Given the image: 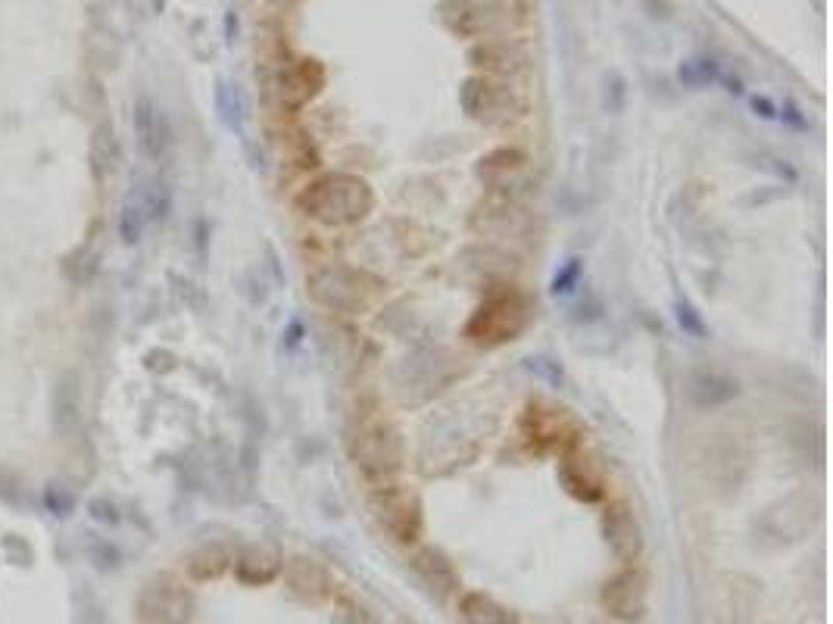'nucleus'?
<instances>
[{
	"label": "nucleus",
	"mask_w": 833,
	"mask_h": 624,
	"mask_svg": "<svg viewBox=\"0 0 833 624\" xmlns=\"http://www.w3.org/2000/svg\"><path fill=\"white\" fill-rule=\"evenodd\" d=\"M372 203L375 197L366 181L344 172L322 175L300 194V206L306 210V216L319 219L322 225H353L366 219Z\"/></svg>",
	"instance_id": "f257e3e1"
},
{
	"label": "nucleus",
	"mask_w": 833,
	"mask_h": 624,
	"mask_svg": "<svg viewBox=\"0 0 833 624\" xmlns=\"http://www.w3.org/2000/svg\"><path fill=\"white\" fill-rule=\"evenodd\" d=\"M350 453L362 475L387 484L403 468V440L387 419H366L350 437Z\"/></svg>",
	"instance_id": "f03ea898"
},
{
	"label": "nucleus",
	"mask_w": 833,
	"mask_h": 624,
	"mask_svg": "<svg viewBox=\"0 0 833 624\" xmlns=\"http://www.w3.org/2000/svg\"><path fill=\"white\" fill-rule=\"evenodd\" d=\"M372 509H375V518L381 522V528L394 540L412 543L422 534V506L415 500V493L394 487V484H381L378 493L372 497Z\"/></svg>",
	"instance_id": "7ed1b4c3"
},
{
	"label": "nucleus",
	"mask_w": 833,
	"mask_h": 624,
	"mask_svg": "<svg viewBox=\"0 0 833 624\" xmlns=\"http://www.w3.org/2000/svg\"><path fill=\"white\" fill-rule=\"evenodd\" d=\"M306 288H309L312 300L328 309H337V312L366 309V288H362L359 275L344 266H325L319 272H312Z\"/></svg>",
	"instance_id": "20e7f679"
},
{
	"label": "nucleus",
	"mask_w": 833,
	"mask_h": 624,
	"mask_svg": "<svg viewBox=\"0 0 833 624\" xmlns=\"http://www.w3.org/2000/svg\"><path fill=\"white\" fill-rule=\"evenodd\" d=\"M191 593L172 581H153L138 600L141 624H188L191 621Z\"/></svg>",
	"instance_id": "39448f33"
},
{
	"label": "nucleus",
	"mask_w": 833,
	"mask_h": 624,
	"mask_svg": "<svg viewBox=\"0 0 833 624\" xmlns=\"http://www.w3.org/2000/svg\"><path fill=\"white\" fill-rule=\"evenodd\" d=\"M522 325H525V309L509 297H500L478 309V316L472 319V328L468 331H472L475 341H481V344H503V341H512V337L522 331Z\"/></svg>",
	"instance_id": "423d86ee"
},
{
	"label": "nucleus",
	"mask_w": 833,
	"mask_h": 624,
	"mask_svg": "<svg viewBox=\"0 0 833 624\" xmlns=\"http://www.w3.org/2000/svg\"><path fill=\"white\" fill-rule=\"evenodd\" d=\"M603 606L621 618V621H637L646 612V581L640 571L624 568L603 587Z\"/></svg>",
	"instance_id": "0eeeda50"
},
{
	"label": "nucleus",
	"mask_w": 833,
	"mask_h": 624,
	"mask_svg": "<svg viewBox=\"0 0 833 624\" xmlns=\"http://www.w3.org/2000/svg\"><path fill=\"white\" fill-rule=\"evenodd\" d=\"M606 537H609L612 553L621 562H634L640 556V550H643V531L637 525V518L631 515V509H624V506L609 509V515H606Z\"/></svg>",
	"instance_id": "6e6552de"
},
{
	"label": "nucleus",
	"mask_w": 833,
	"mask_h": 624,
	"mask_svg": "<svg viewBox=\"0 0 833 624\" xmlns=\"http://www.w3.org/2000/svg\"><path fill=\"white\" fill-rule=\"evenodd\" d=\"M288 584L297 596L312 600V603H319L322 596H328V590H331L328 571L316 559H306V556H297V559L288 562Z\"/></svg>",
	"instance_id": "1a4fd4ad"
},
{
	"label": "nucleus",
	"mask_w": 833,
	"mask_h": 624,
	"mask_svg": "<svg viewBox=\"0 0 833 624\" xmlns=\"http://www.w3.org/2000/svg\"><path fill=\"white\" fill-rule=\"evenodd\" d=\"M459 615L465 618V624H522L506 606H500L493 596L468 590L459 600Z\"/></svg>",
	"instance_id": "9d476101"
},
{
	"label": "nucleus",
	"mask_w": 833,
	"mask_h": 624,
	"mask_svg": "<svg viewBox=\"0 0 833 624\" xmlns=\"http://www.w3.org/2000/svg\"><path fill=\"white\" fill-rule=\"evenodd\" d=\"M412 565H415V571L422 575V581L431 584L437 593H453V590L459 587V578H456V571H453L450 559H447L444 553L431 550V546H428V550H422L419 556H415Z\"/></svg>",
	"instance_id": "9b49d317"
},
{
	"label": "nucleus",
	"mask_w": 833,
	"mask_h": 624,
	"mask_svg": "<svg viewBox=\"0 0 833 624\" xmlns=\"http://www.w3.org/2000/svg\"><path fill=\"white\" fill-rule=\"evenodd\" d=\"M278 571H281V562L269 550H247L238 559V575L247 584H269L278 575Z\"/></svg>",
	"instance_id": "f8f14e48"
},
{
	"label": "nucleus",
	"mask_w": 833,
	"mask_h": 624,
	"mask_svg": "<svg viewBox=\"0 0 833 624\" xmlns=\"http://www.w3.org/2000/svg\"><path fill=\"white\" fill-rule=\"evenodd\" d=\"M135 125H138V135H141V147L153 156H160L166 138H163V128H160V116H156L153 103L150 100H138V113H135Z\"/></svg>",
	"instance_id": "ddd939ff"
},
{
	"label": "nucleus",
	"mask_w": 833,
	"mask_h": 624,
	"mask_svg": "<svg viewBox=\"0 0 833 624\" xmlns=\"http://www.w3.org/2000/svg\"><path fill=\"white\" fill-rule=\"evenodd\" d=\"M231 553L225 550V546H206V550L194 553L191 556V575L197 581H210V578H219L225 568H231Z\"/></svg>",
	"instance_id": "4468645a"
},
{
	"label": "nucleus",
	"mask_w": 833,
	"mask_h": 624,
	"mask_svg": "<svg viewBox=\"0 0 833 624\" xmlns=\"http://www.w3.org/2000/svg\"><path fill=\"white\" fill-rule=\"evenodd\" d=\"M568 465H571V468H578V478H575V475H565V484H568V490L575 493V497H581V500H600V497H603L600 475L593 472V468H590V462L571 459Z\"/></svg>",
	"instance_id": "2eb2a0df"
},
{
	"label": "nucleus",
	"mask_w": 833,
	"mask_h": 624,
	"mask_svg": "<svg viewBox=\"0 0 833 624\" xmlns=\"http://www.w3.org/2000/svg\"><path fill=\"white\" fill-rule=\"evenodd\" d=\"M144 213L138 210V206H125V213H122V238L128 241V244H135L138 241V234H141V228H144Z\"/></svg>",
	"instance_id": "dca6fc26"
},
{
	"label": "nucleus",
	"mask_w": 833,
	"mask_h": 624,
	"mask_svg": "<svg viewBox=\"0 0 833 624\" xmlns=\"http://www.w3.org/2000/svg\"><path fill=\"white\" fill-rule=\"evenodd\" d=\"M497 4L506 10V13H515V16H528L531 7H534V0H497Z\"/></svg>",
	"instance_id": "f3484780"
}]
</instances>
